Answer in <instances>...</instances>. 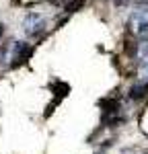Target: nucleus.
<instances>
[{"label": "nucleus", "instance_id": "nucleus-10", "mask_svg": "<svg viewBox=\"0 0 148 154\" xmlns=\"http://www.w3.org/2000/svg\"><path fill=\"white\" fill-rule=\"evenodd\" d=\"M138 2H146V0H138Z\"/></svg>", "mask_w": 148, "mask_h": 154}, {"label": "nucleus", "instance_id": "nucleus-7", "mask_svg": "<svg viewBox=\"0 0 148 154\" xmlns=\"http://www.w3.org/2000/svg\"><path fill=\"white\" fill-rule=\"evenodd\" d=\"M80 4H85V0H72L70 4H66V11H68V12L78 11V8H80Z\"/></svg>", "mask_w": 148, "mask_h": 154}, {"label": "nucleus", "instance_id": "nucleus-3", "mask_svg": "<svg viewBox=\"0 0 148 154\" xmlns=\"http://www.w3.org/2000/svg\"><path fill=\"white\" fill-rule=\"evenodd\" d=\"M29 54H31V48L25 43V41H17L11 49V60H12V66H17V64H21L23 60L29 58Z\"/></svg>", "mask_w": 148, "mask_h": 154}, {"label": "nucleus", "instance_id": "nucleus-6", "mask_svg": "<svg viewBox=\"0 0 148 154\" xmlns=\"http://www.w3.org/2000/svg\"><path fill=\"white\" fill-rule=\"evenodd\" d=\"M136 56H138V60H140V62H148V41H142V43L138 45Z\"/></svg>", "mask_w": 148, "mask_h": 154}, {"label": "nucleus", "instance_id": "nucleus-8", "mask_svg": "<svg viewBox=\"0 0 148 154\" xmlns=\"http://www.w3.org/2000/svg\"><path fill=\"white\" fill-rule=\"evenodd\" d=\"M2 35H4V23H0V39H2Z\"/></svg>", "mask_w": 148, "mask_h": 154}, {"label": "nucleus", "instance_id": "nucleus-1", "mask_svg": "<svg viewBox=\"0 0 148 154\" xmlns=\"http://www.w3.org/2000/svg\"><path fill=\"white\" fill-rule=\"evenodd\" d=\"M130 31L140 39L148 37V4H140L130 14Z\"/></svg>", "mask_w": 148, "mask_h": 154}, {"label": "nucleus", "instance_id": "nucleus-4", "mask_svg": "<svg viewBox=\"0 0 148 154\" xmlns=\"http://www.w3.org/2000/svg\"><path fill=\"white\" fill-rule=\"evenodd\" d=\"M136 84L148 86V62H140L136 70Z\"/></svg>", "mask_w": 148, "mask_h": 154}, {"label": "nucleus", "instance_id": "nucleus-2", "mask_svg": "<svg viewBox=\"0 0 148 154\" xmlns=\"http://www.w3.org/2000/svg\"><path fill=\"white\" fill-rule=\"evenodd\" d=\"M45 27H48V19L41 12H29L23 21V31L29 37H37L39 33H43Z\"/></svg>", "mask_w": 148, "mask_h": 154}, {"label": "nucleus", "instance_id": "nucleus-9", "mask_svg": "<svg viewBox=\"0 0 148 154\" xmlns=\"http://www.w3.org/2000/svg\"><path fill=\"white\" fill-rule=\"evenodd\" d=\"M113 2H115V4H119V6H122V4H125V2H128V0H113Z\"/></svg>", "mask_w": 148, "mask_h": 154}, {"label": "nucleus", "instance_id": "nucleus-5", "mask_svg": "<svg viewBox=\"0 0 148 154\" xmlns=\"http://www.w3.org/2000/svg\"><path fill=\"white\" fill-rule=\"evenodd\" d=\"M148 93V86H142V84H134L132 91H130V97L132 99H142V97Z\"/></svg>", "mask_w": 148, "mask_h": 154}]
</instances>
